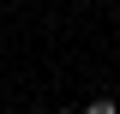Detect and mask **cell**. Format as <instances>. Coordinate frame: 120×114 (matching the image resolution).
Here are the masks:
<instances>
[{
  "label": "cell",
  "instance_id": "1",
  "mask_svg": "<svg viewBox=\"0 0 120 114\" xmlns=\"http://www.w3.org/2000/svg\"><path fill=\"white\" fill-rule=\"evenodd\" d=\"M84 114H120V108H114V96H96V102H84Z\"/></svg>",
  "mask_w": 120,
  "mask_h": 114
},
{
  "label": "cell",
  "instance_id": "2",
  "mask_svg": "<svg viewBox=\"0 0 120 114\" xmlns=\"http://www.w3.org/2000/svg\"><path fill=\"white\" fill-rule=\"evenodd\" d=\"M54 114H72V108H54Z\"/></svg>",
  "mask_w": 120,
  "mask_h": 114
}]
</instances>
